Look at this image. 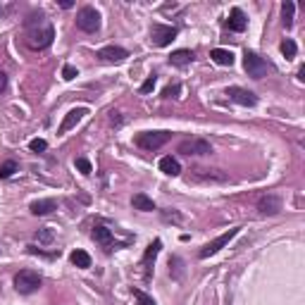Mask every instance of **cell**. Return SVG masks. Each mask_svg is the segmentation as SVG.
<instances>
[{
	"label": "cell",
	"mask_w": 305,
	"mask_h": 305,
	"mask_svg": "<svg viewBox=\"0 0 305 305\" xmlns=\"http://www.w3.org/2000/svg\"><path fill=\"white\" fill-rule=\"evenodd\" d=\"M55 38V29L53 24L45 19L43 12H31L29 19H26V41L31 48L36 50H43V48H48Z\"/></svg>",
	"instance_id": "obj_1"
},
{
	"label": "cell",
	"mask_w": 305,
	"mask_h": 305,
	"mask_svg": "<svg viewBox=\"0 0 305 305\" xmlns=\"http://www.w3.org/2000/svg\"><path fill=\"white\" fill-rule=\"evenodd\" d=\"M170 138H172V131H141L136 136V145L152 152V150H160Z\"/></svg>",
	"instance_id": "obj_2"
},
{
	"label": "cell",
	"mask_w": 305,
	"mask_h": 305,
	"mask_svg": "<svg viewBox=\"0 0 305 305\" xmlns=\"http://www.w3.org/2000/svg\"><path fill=\"white\" fill-rule=\"evenodd\" d=\"M43 284L41 274L34 270H22L15 277V288H17L19 293H24V296H29V293H34V291H38Z\"/></svg>",
	"instance_id": "obj_3"
},
{
	"label": "cell",
	"mask_w": 305,
	"mask_h": 305,
	"mask_svg": "<svg viewBox=\"0 0 305 305\" xmlns=\"http://www.w3.org/2000/svg\"><path fill=\"white\" fill-rule=\"evenodd\" d=\"M243 67H246L248 76H253V79H263V76H267V72H270L267 60H263L258 53H253V50L243 53Z\"/></svg>",
	"instance_id": "obj_4"
},
{
	"label": "cell",
	"mask_w": 305,
	"mask_h": 305,
	"mask_svg": "<svg viewBox=\"0 0 305 305\" xmlns=\"http://www.w3.org/2000/svg\"><path fill=\"white\" fill-rule=\"evenodd\" d=\"M76 26L86 34H95L100 29V12L95 8H81L76 15Z\"/></svg>",
	"instance_id": "obj_5"
},
{
	"label": "cell",
	"mask_w": 305,
	"mask_h": 305,
	"mask_svg": "<svg viewBox=\"0 0 305 305\" xmlns=\"http://www.w3.org/2000/svg\"><path fill=\"white\" fill-rule=\"evenodd\" d=\"M177 26H167V24H152L150 29V41L152 45H158V48H165V45H170L174 38H177Z\"/></svg>",
	"instance_id": "obj_6"
},
{
	"label": "cell",
	"mask_w": 305,
	"mask_h": 305,
	"mask_svg": "<svg viewBox=\"0 0 305 305\" xmlns=\"http://www.w3.org/2000/svg\"><path fill=\"white\" fill-rule=\"evenodd\" d=\"M181 155H210L212 152V145L210 141H205V138H186V141H181L177 148Z\"/></svg>",
	"instance_id": "obj_7"
},
{
	"label": "cell",
	"mask_w": 305,
	"mask_h": 305,
	"mask_svg": "<svg viewBox=\"0 0 305 305\" xmlns=\"http://www.w3.org/2000/svg\"><path fill=\"white\" fill-rule=\"evenodd\" d=\"M238 231H241V229H229L227 234H222V236H217L215 238V241H210V243H208V246H203L200 248V250H198V258H200V260H205V258H210V255H215L217 253V250H222V248L227 246L229 241H231V238L236 236Z\"/></svg>",
	"instance_id": "obj_8"
},
{
	"label": "cell",
	"mask_w": 305,
	"mask_h": 305,
	"mask_svg": "<svg viewBox=\"0 0 305 305\" xmlns=\"http://www.w3.org/2000/svg\"><path fill=\"white\" fill-rule=\"evenodd\" d=\"M229 100L238 103V105H243V108H253L255 103H258V95L250 93L248 88H241V86H229L227 91H224Z\"/></svg>",
	"instance_id": "obj_9"
},
{
	"label": "cell",
	"mask_w": 305,
	"mask_h": 305,
	"mask_svg": "<svg viewBox=\"0 0 305 305\" xmlns=\"http://www.w3.org/2000/svg\"><path fill=\"white\" fill-rule=\"evenodd\" d=\"M95 58L100 62H108V65H119V62H124L129 58V53L124 48H119V45H105V48L95 53Z\"/></svg>",
	"instance_id": "obj_10"
},
{
	"label": "cell",
	"mask_w": 305,
	"mask_h": 305,
	"mask_svg": "<svg viewBox=\"0 0 305 305\" xmlns=\"http://www.w3.org/2000/svg\"><path fill=\"white\" fill-rule=\"evenodd\" d=\"M160 248H162L160 238H155L150 246L145 248V255H143V260H141V267H143V277H145V279H150V270H152V265H155V258L160 255Z\"/></svg>",
	"instance_id": "obj_11"
},
{
	"label": "cell",
	"mask_w": 305,
	"mask_h": 305,
	"mask_svg": "<svg viewBox=\"0 0 305 305\" xmlns=\"http://www.w3.org/2000/svg\"><path fill=\"white\" fill-rule=\"evenodd\" d=\"M88 115V110L86 108H74V110H69L67 115H65V119H62V124H60V129H58V134H67L69 129H74L81 119Z\"/></svg>",
	"instance_id": "obj_12"
},
{
	"label": "cell",
	"mask_w": 305,
	"mask_h": 305,
	"mask_svg": "<svg viewBox=\"0 0 305 305\" xmlns=\"http://www.w3.org/2000/svg\"><path fill=\"white\" fill-rule=\"evenodd\" d=\"M258 210L263 212V215H277V212L281 210V198L279 195H263L260 200H258Z\"/></svg>",
	"instance_id": "obj_13"
},
{
	"label": "cell",
	"mask_w": 305,
	"mask_h": 305,
	"mask_svg": "<svg viewBox=\"0 0 305 305\" xmlns=\"http://www.w3.org/2000/svg\"><path fill=\"white\" fill-rule=\"evenodd\" d=\"M227 26L231 29V31H236V34L246 31L248 19H246V15H243V10H241V8L231 10V12H229V19H227Z\"/></svg>",
	"instance_id": "obj_14"
},
{
	"label": "cell",
	"mask_w": 305,
	"mask_h": 305,
	"mask_svg": "<svg viewBox=\"0 0 305 305\" xmlns=\"http://www.w3.org/2000/svg\"><path fill=\"white\" fill-rule=\"evenodd\" d=\"M93 238H95V243H100L105 250H112V246H115L112 231H110L108 227H95V229H93Z\"/></svg>",
	"instance_id": "obj_15"
},
{
	"label": "cell",
	"mask_w": 305,
	"mask_h": 305,
	"mask_svg": "<svg viewBox=\"0 0 305 305\" xmlns=\"http://www.w3.org/2000/svg\"><path fill=\"white\" fill-rule=\"evenodd\" d=\"M193 62V50H174L170 55V65L174 67H186Z\"/></svg>",
	"instance_id": "obj_16"
},
{
	"label": "cell",
	"mask_w": 305,
	"mask_h": 305,
	"mask_svg": "<svg viewBox=\"0 0 305 305\" xmlns=\"http://www.w3.org/2000/svg\"><path fill=\"white\" fill-rule=\"evenodd\" d=\"M55 208H58V205H55L53 198H41V200H34V203H31V212H34V215H50Z\"/></svg>",
	"instance_id": "obj_17"
},
{
	"label": "cell",
	"mask_w": 305,
	"mask_h": 305,
	"mask_svg": "<svg viewBox=\"0 0 305 305\" xmlns=\"http://www.w3.org/2000/svg\"><path fill=\"white\" fill-rule=\"evenodd\" d=\"M210 58L215 60L217 65H222V67H231V65H234V53L224 50V48H215V50L210 53Z\"/></svg>",
	"instance_id": "obj_18"
},
{
	"label": "cell",
	"mask_w": 305,
	"mask_h": 305,
	"mask_svg": "<svg viewBox=\"0 0 305 305\" xmlns=\"http://www.w3.org/2000/svg\"><path fill=\"white\" fill-rule=\"evenodd\" d=\"M131 205H134V210H141V212H152L155 210L152 198H148L145 193H136L134 198H131Z\"/></svg>",
	"instance_id": "obj_19"
},
{
	"label": "cell",
	"mask_w": 305,
	"mask_h": 305,
	"mask_svg": "<svg viewBox=\"0 0 305 305\" xmlns=\"http://www.w3.org/2000/svg\"><path fill=\"white\" fill-rule=\"evenodd\" d=\"M160 172H165V174H170V177H179V172H181V165H179L172 155H165L160 160Z\"/></svg>",
	"instance_id": "obj_20"
},
{
	"label": "cell",
	"mask_w": 305,
	"mask_h": 305,
	"mask_svg": "<svg viewBox=\"0 0 305 305\" xmlns=\"http://www.w3.org/2000/svg\"><path fill=\"white\" fill-rule=\"evenodd\" d=\"M69 260H72L74 267H81V270L91 267V255L86 253V250H74V253L69 255Z\"/></svg>",
	"instance_id": "obj_21"
},
{
	"label": "cell",
	"mask_w": 305,
	"mask_h": 305,
	"mask_svg": "<svg viewBox=\"0 0 305 305\" xmlns=\"http://www.w3.org/2000/svg\"><path fill=\"white\" fill-rule=\"evenodd\" d=\"M195 179L200 181H227V174H217V170H195Z\"/></svg>",
	"instance_id": "obj_22"
},
{
	"label": "cell",
	"mask_w": 305,
	"mask_h": 305,
	"mask_svg": "<svg viewBox=\"0 0 305 305\" xmlns=\"http://www.w3.org/2000/svg\"><path fill=\"white\" fill-rule=\"evenodd\" d=\"M293 12H296V5H293V3H284V5H281V22H284V26H286V29H291V26H293Z\"/></svg>",
	"instance_id": "obj_23"
},
{
	"label": "cell",
	"mask_w": 305,
	"mask_h": 305,
	"mask_svg": "<svg viewBox=\"0 0 305 305\" xmlns=\"http://www.w3.org/2000/svg\"><path fill=\"white\" fill-rule=\"evenodd\" d=\"M281 53H284V58H286V60L296 58V53H298L296 43L291 41V38H284V41H281Z\"/></svg>",
	"instance_id": "obj_24"
},
{
	"label": "cell",
	"mask_w": 305,
	"mask_h": 305,
	"mask_svg": "<svg viewBox=\"0 0 305 305\" xmlns=\"http://www.w3.org/2000/svg\"><path fill=\"white\" fill-rule=\"evenodd\" d=\"M15 172H17V162L15 160H8V162L0 165V179H10Z\"/></svg>",
	"instance_id": "obj_25"
},
{
	"label": "cell",
	"mask_w": 305,
	"mask_h": 305,
	"mask_svg": "<svg viewBox=\"0 0 305 305\" xmlns=\"http://www.w3.org/2000/svg\"><path fill=\"white\" fill-rule=\"evenodd\" d=\"M134 298H136V303L138 305H155V300H152L145 291H141V288H134Z\"/></svg>",
	"instance_id": "obj_26"
},
{
	"label": "cell",
	"mask_w": 305,
	"mask_h": 305,
	"mask_svg": "<svg viewBox=\"0 0 305 305\" xmlns=\"http://www.w3.org/2000/svg\"><path fill=\"white\" fill-rule=\"evenodd\" d=\"M76 170L81 172V174H86V177H88V174H91V172H93V165H91V162L86 160V158H76Z\"/></svg>",
	"instance_id": "obj_27"
},
{
	"label": "cell",
	"mask_w": 305,
	"mask_h": 305,
	"mask_svg": "<svg viewBox=\"0 0 305 305\" xmlns=\"http://www.w3.org/2000/svg\"><path fill=\"white\" fill-rule=\"evenodd\" d=\"M155 84H158V76L150 74V76H148V79L143 81V84H141V88H138V91H141L143 95H145V93H150L152 88H155Z\"/></svg>",
	"instance_id": "obj_28"
},
{
	"label": "cell",
	"mask_w": 305,
	"mask_h": 305,
	"mask_svg": "<svg viewBox=\"0 0 305 305\" xmlns=\"http://www.w3.org/2000/svg\"><path fill=\"white\" fill-rule=\"evenodd\" d=\"M74 76H79V69L76 67H72V65H65V67H62V79H65V81H72Z\"/></svg>",
	"instance_id": "obj_29"
},
{
	"label": "cell",
	"mask_w": 305,
	"mask_h": 305,
	"mask_svg": "<svg viewBox=\"0 0 305 305\" xmlns=\"http://www.w3.org/2000/svg\"><path fill=\"white\" fill-rule=\"evenodd\" d=\"M29 148H31L34 152H43V150H48V143H45L43 138H34V141L29 143Z\"/></svg>",
	"instance_id": "obj_30"
},
{
	"label": "cell",
	"mask_w": 305,
	"mask_h": 305,
	"mask_svg": "<svg viewBox=\"0 0 305 305\" xmlns=\"http://www.w3.org/2000/svg\"><path fill=\"white\" fill-rule=\"evenodd\" d=\"M36 238H38V241H41V243H50L53 241V229H41V231H38V234H36Z\"/></svg>",
	"instance_id": "obj_31"
},
{
	"label": "cell",
	"mask_w": 305,
	"mask_h": 305,
	"mask_svg": "<svg viewBox=\"0 0 305 305\" xmlns=\"http://www.w3.org/2000/svg\"><path fill=\"white\" fill-rule=\"evenodd\" d=\"M179 93H181V86H179V84H172V86H167V88L162 91V95H165V98H177Z\"/></svg>",
	"instance_id": "obj_32"
},
{
	"label": "cell",
	"mask_w": 305,
	"mask_h": 305,
	"mask_svg": "<svg viewBox=\"0 0 305 305\" xmlns=\"http://www.w3.org/2000/svg\"><path fill=\"white\" fill-rule=\"evenodd\" d=\"M162 217H165V220L167 222H181V215H179V212H165V215H162Z\"/></svg>",
	"instance_id": "obj_33"
},
{
	"label": "cell",
	"mask_w": 305,
	"mask_h": 305,
	"mask_svg": "<svg viewBox=\"0 0 305 305\" xmlns=\"http://www.w3.org/2000/svg\"><path fill=\"white\" fill-rule=\"evenodd\" d=\"M110 124H112V127H122V117H119V112H112V115H110Z\"/></svg>",
	"instance_id": "obj_34"
},
{
	"label": "cell",
	"mask_w": 305,
	"mask_h": 305,
	"mask_svg": "<svg viewBox=\"0 0 305 305\" xmlns=\"http://www.w3.org/2000/svg\"><path fill=\"white\" fill-rule=\"evenodd\" d=\"M5 86H8V76H5L3 72H0V93L5 91Z\"/></svg>",
	"instance_id": "obj_35"
},
{
	"label": "cell",
	"mask_w": 305,
	"mask_h": 305,
	"mask_svg": "<svg viewBox=\"0 0 305 305\" xmlns=\"http://www.w3.org/2000/svg\"><path fill=\"white\" fill-rule=\"evenodd\" d=\"M72 5H74V3H72V0H60V8L69 10V8H72Z\"/></svg>",
	"instance_id": "obj_36"
},
{
	"label": "cell",
	"mask_w": 305,
	"mask_h": 305,
	"mask_svg": "<svg viewBox=\"0 0 305 305\" xmlns=\"http://www.w3.org/2000/svg\"><path fill=\"white\" fill-rule=\"evenodd\" d=\"M298 79H300V81H305V67L298 69Z\"/></svg>",
	"instance_id": "obj_37"
},
{
	"label": "cell",
	"mask_w": 305,
	"mask_h": 305,
	"mask_svg": "<svg viewBox=\"0 0 305 305\" xmlns=\"http://www.w3.org/2000/svg\"><path fill=\"white\" fill-rule=\"evenodd\" d=\"M0 15H3V8H0Z\"/></svg>",
	"instance_id": "obj_38"
}]
</instances>
